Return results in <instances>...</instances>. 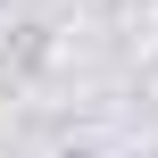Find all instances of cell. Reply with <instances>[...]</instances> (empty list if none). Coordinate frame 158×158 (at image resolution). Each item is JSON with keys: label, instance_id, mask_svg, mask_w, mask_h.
Returning <instances> with one entry per match:
<instances>
[{"label": "cell", "instance_id": "1", "mask_svg": "<svg viewBox=\"0 0 158 158\" xmlns=\"http://www.w3.org/2000/svg\"><path fill=\"white\" fill-rule=\"evenodd\" d=\"M67 158H92V150H67Z\"/></svg>", "mask_w": 158, "mask_h": 158}]
</instances>
